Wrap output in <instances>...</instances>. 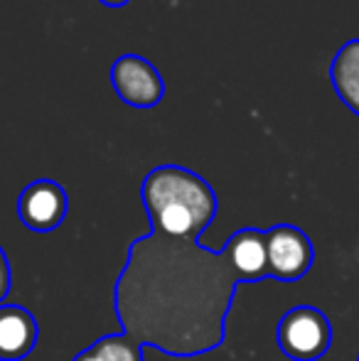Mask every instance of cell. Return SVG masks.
<instances>
[{
	"mask_svg": "<svg viewBox=\"0 0 359 361\" xmlns=\"http://www.w3.org/2000/svg\"><path fill=\"white\" fill-rule=\"evenodd\" d=\"M244 281L229 251L202 246L200 236L153 228L128 246L114 286L121 334L140 349L192 359L219 349L226 314Z\"/></svg>",
	"mask_w": 359,
	"mask_h": 361,
	"instance_id": "cell-1",
	"label": "cell"
},
{
	"mask_svg": "<svg viewBox=\"0 0 359 361\" xmlns=\"http://www.w3.org/2000/svg\"><path fill=\"white\" fill-rule=\"evenodd\" d=\"M140 200L150 226L185 236H202L219 212L209 182L182 165L153 167L140 185Z\"/></svg>",
	"mask_w": 359,
	"mask_h": 361,
	"instance_id": "cell-2",
	"label": "cell"
},
{
	"mask_svg": "<svg viewBox=\"0 0 359 361\" xmlns=\"http://www.w3.org/2000/svg\"><path fill=\"white\" fill-rule=\"evenodd\" d=\"M281 352L293 361H317L332 344V324L322 310L298 305L281 317L276 329Z\"/></svg>",
	"mask_w": 359,
	"mask_h": 361,
	"instance_id": "cell-3",
	"label": "cell"
},
{
	"mask_svg": "<svg viewBox=\"0 0 359 361\" xmlns=\"http://www.w3.org/2000/svg\"><path fill=\"white\" fill-rule=\"evenodd\" d=\"M269 278L278 283H298L315 261V248L303 228L293 224H276L266 231Z\"/></svg>",
	"mask_w": 359,
	"mask_h": 361,
	"instance_id": "cell-4",
	"label": "cell"
},
{
	"mask_svg": "<svg viewBox=\"0 0 359 361\" xmlns=\"http://www.w3.org/2000/svg\"><path fill=\"white\" fill-rule=\"evenodd\" d=\"M111 86L130 109H155L165 99V81L158 67L140 54H121L109 72Z\"/></svg>",
	"mask_w": 359,
	"mask_h": 361,
	"instance_id": "cell-5",
	"label": "cell"
},
{
	"mask_svg": "<svg viewBox=\"0 0 359 361\" xmlns=\"http://www.w3.org/2000/svg\"><path fill=\"white\" fill-rule=\"evenodd\" d=\"M69 209L67 192L54 180H35L20 192L18 216L30 231L47 233L64 224Z\"/></svg>",
	"mask_w": 359,
	"mask_h": 361,
	"instance_id": "cell-6",
	"label": "cell"
},
{
	"mask_svg": "<svg viewBox=\"0 0 359 361\" xmlns=\"http://www.w3.org/2000/svg\"><path fill=\"white\" fill-rule=\"evenodd\" d=\"M39 339V324L23 305H0V361H23Z\"/></svg>",
	"mask_w": 359,
	"mask_h": 361,
	"instance_id": "cell-7",
	"label": "cell"
},
{
	"mask_svg": "<svg viewBox=\"0 0 359 361\" xmlns=\"http://www.w3.org/2000/svg\"><path fill=\"white\" fill-rule=\"evenodd\" d=\"M226 251L231 256L236 273L244 283H261L269 278V258H266V231L261 228H239L226 238Z\"/></svg>",
	"mask_w": 359,
	"mask_h": 361,
	"instance_id": "cell-8",
	"label": "cell"
},
{
	"mask_svg": "<svg viewBox=\"0 0 359 361\" xmlns=\"http://www.w3.org/2000/svg\"><path fill=\"white\" fill-rule=\"evenodd\" d=\"M330 81L342 104L359 116V37L337 49L330 64Z\"/></svg>",
	"mask_w": 359,
	"mask_h": 361,
	"instance_id": "cell-9",
	"label": "cell"
},
{
	"mask_svg": "<svg viewBox=\"0 0 359 361\" xmlns=\"http://www.w3.org/2000/svg\"><path fill=\"white\" fill-rule=\"evenodd\" d=\"M72 361H143V349L126 334H106Z\"/></svg>",
	"mask_w": 359,
	"mask_h": 361,
	"instance_id": "cell-10",
	"label": "cell"
},
{
	"mask_svg": "<svg viewBox=\"0 0 359 361\" xmlns=\"http://www.w3.org/2000/svg\"><path fill=\"white\" fill-rule=\"evenodd\" d=\"M10 286H13V271H10V261H8V256H5L3 246H0V305L8 298Z\"/></svg>",
	"mask_w": 359,
	"mask_h": 361,
	"instance_id": "cell-11",
	"label": "cell"
},
{
	"mask_svg": "<svg viewBox=\"0 0 359 361\" xmlns=\"http://www.w3.org/2000/svg\"><path fill=\"white\" fill-rule=\"evenodd\" d=\"M101 5H106V8H123V5H128L130 0H99Z\"/></svg>",
	"mask_w": 359,
	"mask_h": 361,
	"instance_id": "cell-12",
	"label": "cell"
},
{
	"mask_svg": "<svg viewBox=\"0 0 359 361\" xmlns=\"http://www.w3.org/2000/svg\"><path fill=\"white\" fill-rule=\"evenodd\" d=\"M357 361H359V357H357Z\"/></svg>",
	"mask_w": 359,
	"mask_h": 361,
	"instance_id": "cell-13",
	"label": "cell"
}]
</instances>
